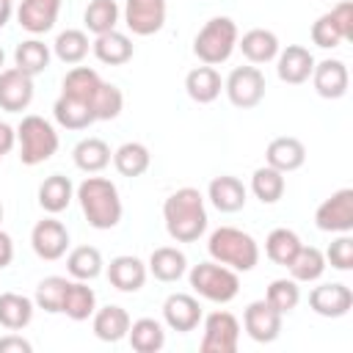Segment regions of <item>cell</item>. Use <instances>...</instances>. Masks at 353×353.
I'll return each mask as SVG.
<instances>
[{
  "label": "cell",
  "mask_w": 353,
  "mask_h": 353,
  "mask_svg": "<svg viewBox=\"0 0 353 353\" xmlns=\"http://www.w3.org/2000/svg\"><path fill=\"white\" fill-rule=\"evenodd\" d=\"M165 232L176 243H196L207 232L204 196L196 188H179L163 201Z\"/></svg>",
  "instance_id": "1"
},
{
  "label": "cell",
  "mask_w": 353,
  "mask_h": 353,
  "mask_svg": "<svg viewBox=\"0 0 353 353\" xmlns=\"http://www.w3.org/2000/svg\"><path fill=\"white\" fill-rule=\"evenodd\" d=\"M77 201H80V210H83L88 226H94L99 232L119 226L124 207H121V199H119V188L110 179L85 176L77 185Z\"/></svg>",
  "instance_id": "2"
},
{
  "label": "cell",
  "mask_w": 353,
  "mask_h": 353,
  "mask_svg": "<svg viewBox=\"0 0 353 353\" xmlns=\"http://www.w3.org/2000/svg\"><path fill=\"white\" fill-rule=\"evenodd\" d=\"M207 251H210V256L215 262H221V265H226V268H232L237 273H248L259 262V245H256V240L248 232L237 229V226H221V229H215L210 234V240H207Z\"/></svg>",
  "instance_id": "3"
},
{
  "label": "cell",
  "mask_w": 353,
  "mask_h": 353,
  "mask_svg": "<svg viewBox=\"0 0 353 353\" xmlns=\"http://www.w3.org/2000/svg\"><path fill=\"white\" fill-rule=\"evenodd\" d=\"M237 39H240V33H237L234 19H229V17H212V19H207L204 28L196 33V39H193V52H196V58H199L201 63L218 66V63L229 61V55H232L234 47H237Z\"/></svg>",
  "instance_id": "4"
},
{
  "label": "cell",
  "mask_w": 353,
  "mask_h": 353,
  "mask_svg": "<svg viewBox=\"0 0 353 353\" xmlns=\"http://www.w3.org/2000/svg\"><path fill=\"white\" fill-rule=\"evenodd\" d=\"M17 143H19V160L25 165H39L58 152V132L44 116L30 113L17 127Z\"/></svg>",
  "instance_id": "5"
},
{
  "label": "cell",
  "mask_w": 353,
  "mask_h": 353,
  "mask_svg": "<svg viewBox=\"0 0 353 353\" xmlns=\"http://www.w3.org/2000/svg\"><path fill=\"white\" fill-rule=\"evenodd\" d=\"M188 279H190V287L201 295V298H207V301H212V303H229V301H234L237 298V292H240V279H237V270H232V268H226V265H221V262H199V265H193L190 268V273H188Z\"/></svg>",
  "instance_id": "6"
},
{
  "label": "cell",
  "mask_w": 353,
  "mask_h": 353,
  "mask_svg": "<svg viewBox=\"0 0 353 353\" xmlns=\"http://www.w3.org/2000/svg\"><path fill=\"white\" fill-rule=\"evenodd\" d=\"M223 91L234 108H240V110L256 108L265 97V74L254 63L251 66H234L229 72V77L223 80Z\"/></svg>",
  "instance_id": "7"
},
{
  "label": "cell",
  "mask_w": 353,
  "mask_h": 353,
  "mask_svg": "<svg viewBox=\"0 0 353 353\" xmlns=\"http://www.w3.org/2000/svg\"><path fill=\"white\" fill-rule=\"evenodd\" d=\"M240 342V323L232 312H210L204 317V334H201V353H234Z\"/></svg>",
  "instance_id": "8"
},
{
  "label": "cell",
  "mask_w": 353,
  "mask_h": 353,
  "mask_svg": "<svg viewBox=\"0 0 353 353\" xmlns=\"http://www.w3.org/2000/svg\"><path fill=\"white\" fill-rule=\"evenodd\" d=\"M314 226L320 232L345 234L353 229V188L334 190L317 210H314Z\"/></svg>",
  "instance_id": "9"
},
{
  "label": "cell",
  "mask_w": 353,
  "mask_h": 353,
  "mask_svg": "<svg viewBox=\"0 0 353 353\" xmlns=\"http://www.w3.org/2000/svg\"><path fill=\"white\" fill-rule=\"evenodd\" d=\"M30 245L39 259L55 262L69 248V229L58 218H41L30 232Z\"/></svg>",
  "instance_id": "10"
},
{
  "label": "cell",
  "mask_w": 353,
  "mask_h": 353,
  "mask_svg": "<svg viewBox=\"0 0 353 353\" xmlns=\"http://www.w3.org/2000/svg\"><path fill=\"white\" fill-rule=\"evenodd\" d=\"M281 312H276L265 298L262 301H251L243 312V328L254 342H273L281 334Z\"/></svg>",
  "instance_id": "11"
},
{
  "label": "cell",
  "mask_w": 353,
  "mask_h": 353,
  "mask_svg": "<svg viewBox=\"0 0 353 353\" xmlns=\"http://www.w3.org/2000/svg\"><path fill=\"white\" fill-rule=\"evenodd\" d=\"M33 102V77L22 69H0V108L8 113H22Z\"/></svg>",
  "instance_id": "12"
},
{
  "label": "cell",
  "mask_w": 353,
  "mask_h": 353,
  "mask_svg": "<svg viewBox=\"0 0 353 353\" xmlns=\"http://www.w3.org/2000/svg\"><path fill=\"white\" fill-rule=\"evenodd\" d=\"M124 22L135 36H152L165 25V0H127Z\"/></svg>",
  "instance_id": "13"
},
{
  "label": "cell",
  "mask_w": 353,
  "mask_h": 353,
  "mask_svg": "<svg viewBox=\"0 0 353 353\" xmlns=\"http://www.w3.org/2000/svg\"><path fill=\"white\" fill-rule=\"evenodd\" d=\"M309 306L320 317H345L353 306V292L347 284L334 281V284H320L309 292Z\"/></svg>",
  "instance_id": "14"
},
{
  "label": "cell",
  "mask_w": 353,
  "mask_h": 353,
  "mask_svg": "<svg viewBox=\"0 0 353 353\" xmlns=\"http://www.w3.org/2000/svg\"><path fill=\"white\" fill-rule=\"evenodd\" d=\"M347 83H350V74H347L345 61H339V58H325V61L314 63V69H312V85L323 99L345 97Z\"/></svg>",
  "instance_id": "15"
},
{
  "label": "cell",
  "mask_w": 353,
  "mask_h": 353,
  "mask_svg": "<svg viewBox=\"0 0 353 353\" xmlns=\"http://www.w3.org/2000/svg\"><path fill=\"white\" fill-rule=\"evenodd\" d=\"M163 320L171 331H179V334H188L193 331L199 323H201V306L193 295L188 292H174L165 298L163 303Z\"/></svg>",
  "instance_id": "16"
},
{
  "label": "cell",
  "mask_w": 353,
  "mask_h": 353,
  "mask_svg": "<svg viewBox=\"0 0 353 353\" xmlns=\"http://www.w3.org/2000/svg\"><path fill=\"white\" fill-rule=\"evenodd\" d=\"M58 14H61V0H22L17 8V22L28 33L39 36L52 30V25L58 22Z\"/></svg>",
  "instance_id": "17"
},
{
  "label": "cell",
  "mask_w": 353,
  "mask_h": 353,
  "mask_svg": "<svg viewBox=\"0 0 353 353\" xmlns=\"http://www.w3.org/2000/svg\"><path fill=\"white\" fill-rule=\"evenodd\" d=\"M276 72H279V80L281 83H290V85H301L312 77V69H314V55L301 47V44H290L287 50H281L276 55Z\"/></svg>",
  "instance_id": "18"
},
{
  "label": "cell",
  "mask_w": 353,
  "mask_h": 353,
  "mask_svg": "<svg viewBox=\"0 0 353 353\" xmlns=\"http://www.w3.org/2000/svg\"><path fill=\"white\" fill-rule=\"evenodd\" d=\"M303 163H306V146L292 135L273 138L268 143V149H265V165H270V168H276L281 174L298 171Z\"/></svg>",
  "instance_id": "19"
},
{
  "label": "cell",
  "mask_w": 353,
  "mask_h": 353,
  "mask_svg": "<svg viewBox=\"0 0 353 353\" xmlns=\"http://www.w3.org/2000/svg\"><path fill=\"white\" fill-rule=\"evenodd\" d=\"M146 265L132 256V254H121L113 256L108 265V281L119 290V292H138L146 284Z\"/></svg>",
  "instance_id": "20"
},
{
  "label": "cell",
  "mask_w": 353,
  "mask_h": 353,
  "mask_svg": "<svg viewBox=\"0 0 353 353\" xmlns=\"http://www.w3.org/2000/svg\"><path fill=\"white\" fill-rule=\"evenodd\" d=\"M245 196H248L245 185L237 176H232V174L215 176L210 182V188H207V199L212 201V207L218 212H237V210H243L245 207Z\"/></svg>",
  "instance_id": "21"
},
{
  "label": "cell",
  "mask_w": 353,
  "mask_h": 353,
  "mask_svg": "<svg viewBox=\"0 0 353 353\" xmlns=\"http://www.w3.org/2000/svg\"><path fill=\"white\" fill-rule=\"evenodd\" d=\"M91 52L97 55L99 63L105 66H124L135 47H132V39L127 33H119V30H108V33H99L91 44Z\"/></svg>",
  "instance_id": "22"
},
{
  "label": "cell",
  "mask_w": 353,
  "mask_h": 353,
  "mask_svg": "<svg viewBox=\"0 0 353 353\" xmlns=\"http://www.w3.org/2000/svg\"><path fill=\"white\" fill-rule=\"evenodd\" d=\"M91 317H94L91 320L94 336L102 339V342H119V339H124L127 331H130V323H132L130 314H127V309L124 306H116V303H108V306L97 309Z\"/></svg>",
  "instance_id": "23"
},
{
  "label": "cell",
  "mask_w": 353,
  "mask_h": 353,
  "mask_svg": "<svg viewBox=\"0 0 353 353\" xmlns=\"http://www.w3.org/2000/svg\"><path fill=\"white\" fill-rule=\"evenodd\" d=\"M185 91H188V97H190L193 102L210 105V102H215V99L221 97L223 80H221V74H218L215 66H207V63H204V66H196V69L188 72V77H185Z\"/></svg>",
  "instance_id": "24"
},
{
  "label": "cell",
  "mask_w": 353,
  "mask_h": 353,
  "mask_svg": "<svg viewBox=\"0 0 353 353\" xmlns=\"http://www.w3.org/2000/svg\"><path fill=\"white\" fill-rule=\"evenodd\" d=\"M146 270H149L157 281L171 284V281H179V279L185 276V270H188V256H185L179 248H174V245H160V248L152 251Z\"/></svg>",
  "instance_id": "25"
},
{
  "label": "cell",
  "mask_w": 353,
  "mask_h": 353,
  "mask_svg": "<svg viewBox=\"0 0 353 353\" xmlns=\"http://www.w3.org/2000/svg\"><path fill=\"white\" fill-rule=\"evenodd\" d=\"M237 47L254 66L268 63L279 55V39L273 30H265V28H251L248 33H243V39H237Z\"/></svg>",
  "instance_id": "26"
},
{
  "label": "cell",
  "mask_w": 353,
  "mask_h": 353,
  "mask_svg": "<svg viewBox=\"0 0 353 353\" xmlns=\"http://www.w3.org/2000/svg\"><path fill=\"white\" fill-rule=\"evenodd\" d=\"M74 199V185L69 176L63 174H50L41 185H39V207L50 215H58L69 207V201Z\"/></svg>",
  "instance_id": "27"
},
{
  "label": "cell",
  "mask_w": 353,
  "mask_h": 353,
  "mask_svg": "<svg viewBox=\"0 0 353 353\" xmlns=\"http://www.w3.org/2000/svg\"><path fill=\"white\" fill-rule=\"evenodd\" d=\"M61 312L74 320V323H83L88 320L94 312H97V295L94 290L88 287V281H69L66 284V292H63V303H61Z\"/></svg>",
  "instance_id": "28"
},
{
  "label": "cell",
  "mask_w": 353,
  "mask_h": 353,
  "mask_svg": "<svg viewBox=\"0 0 353 353\" xmlns=\"http://www.w3.org/2000/svg\"><path fill=\"white\" fill-rule=\"evenodd\" d=\"M72 160H74V165H77L80 171H85V174H99L102 168L110 165L113 152H110V146H108L102 138H83V141L72 149Z\"/></svg>",
  "instance_id": "29"
},
{
  "label": "cell",
  "mask_w": 353,
  "mask_h": 353,
  "mask_svg": "<svg viewBox=\"0 0 353 353\" xmlns=\"http://www.w3.org/2000/svg\"><path fill=\"white\" fill-rule=\"evenodd\" d=\"M127 336H130V345H132L135 353H157L165 345L163 323L154 320V317H141V320L130 323Z\"/></svg>",
  "instance_id": "30"
},
{
  "label": "cell",
  "mask_w": 353,
  "mask_h": 353,
  "mask_svg": "<svg viewBox=\"0 0 353 353\" xmlns=\"http://www.w3.org/2000/svg\"><path fill=\"white\" fill-rule=\"evenodd\" d=\"M99 83H102V77H99L94 69H88V66H74L72 72H66V77H63V83H61V94L69 97V99L85 102V105L91 108V99H94Z\"/></svg>",
  "instance_id": "31"
},
{
  "label": "cell",
  "mask_w": 353,
  "mask_h": 353,
  "mask_svg": "<svg viewBox=\"0 0 353 353\" xmlns=\"http://www.w3.org/2000/svg\"><path fill=\"white\" fill-rule=\"evenodd\" d=\"M287 270H290V279L295 281H317L325 270V254L314 245H303L295 251V256L287 262Z\"/></svg>",
  "instance_id": "32"
},
{
  "label": "cell",
  "mask_w": 353,
  "mask_h": 353,
  "mask_svg": "<svg viewBox=\"0 0 353 353\" xmlns=\"http://www.w3.org/2000/svg\"><path fill=\"white\" fill-rule=\"evenodd\" d=\"M149 163H152V154H149V149L143 146V143H138V141H127V143H121L116 152H113V165H116V171L121 174V176H141V174H146L149 171Z\"/></svg>",
  "instance_id": "33"
},
{
  "label": "cell",
  "mask_w": 353,
  "mask_h": 353,
  "mask_svg": "<svg viewBox=\"0 0 353 353\" xmlns=\"http://www.w3.org/2000/svg\"><path fill=\"white\" fill-rule=\"evenodd\" d=\"M33 320V301L19 292H0V325L19 331Z\"/></svg>",
  "instance_id": "34"
},
{
  "label": "cell",
  "mask_w": 353,
  "mask_h": 353,
  "mask_svg": "<svg viewBox=\"0 0 353 353\" xmlns=\"http://www.w3.org/2000/svg\"><path fill=\"white\" fill-rule=\"evenodd\" d=\"M102 254H99V248H94V245H77V248H72L69 251V256H66V270H69V276L72 279H77V281H91V279H97L99 273H102Z\"/></svg>",
  "instance_id": "35"
},
{
  "label": "cell",
  "mask_w": 353,
  "mask_h": 353,
  "mask_svg": "<svg viewBox=\"0 0 353 353\" xmlns=\"http://www.w3.org/2000/svg\"><path fill=\"white\" fill-rule=\"evenodd\" d=\"M14 66L22 69L25 74L36 77L41 74L47 66H50V47L39 39H28V41H19L17 50H14Z\"/></svg>",
  "instance_id": "36"
},
{
  "label": "cell",
  "mask_w": 353,
  "mask_h": 353,
  "mask_svg": "<svg viewBox=\"0 0 353 353\" xmlns=\"http://www.w3.org/2000/svg\"><path fill=\"white\" fill-rule=\"evenodd\" d=\"M91 50V41L85 36V30H77V28H66L55 36V44H52V52L58 61L63 63H80Z\"/></svg>",
  "instance_id": "37"
},
{
  "label": "cell",
  "mask_w": 353,
  "mask_h": 353,
  "mask_svg": "<svg viewBox=\"0 0 353 353\" xmlns=\"http://www.w3.org/2000/svg\"><path fill=\"white\" fill-rule=\"evenodd\" d=\"M52 116H55V121H58L61 127H66V130H85L88 124L97 121L94 113H91V108H88L85 102L69 99V97H63V94L55 99Z\"/></svg>",
  "instance_id": "38"
},
{
  "label": "cell",
  "mask_w": 353,
  "mask_h": 353,
  "mask_svg": "<svg viewBox=\"0 0 353 353\" xmlns=\"http://www.w3.org/2000/svg\"><path fill=\"white\" fill-rule=\"evenodd\" d=\"M83 22L88 28V33L99 36L108 30H116L119 22V3L116 0H91L83 11Z\"/></svg>",
  "instance_id": "39"
},
{
  "label": "cell",
  "mask_w": 353,
  "mask_h": 353,
  "mask_svg": "<svg viewBox=\"0 0 353 353\" xmlns=\"http://www.w3.org/2000/svg\"><path fill=\"white\" fill-rule=\"evenodd\" d=\"M284 188H287L284 174L276 171V168H270V165L256 168L254 176H251V190H254V196H256L262 204H276V201L284 196Z\"/></svg>",
  "instance_id": "40"
},
{
  "label": "cell",
  "mask_w": 353,
  "mask_h": 353,
  "mask_svg": "<svg viewBox=\"0 0 353 353\" xmlns=\"http://www.w3.org/2000/svg\"><path fill=\"white\" fill-rule=\"evenodd\" d=\"M121 108H124V94H121V88L102 80L99 88H97V94H94V99H91V113H94V119H97V121H110V119H116V116L121 113Z\"/></svg>",
  "instance_id": "41"
},
{
  "label": "cell",
  "mask_w": 353,
  "mask_h": 353,
  "mask_svg": "<svg viewBox=\"0 0 353 353\" xmlns=\"http://www.w3.org/2000/svg\"><path fill=\"white\" fill-rule=\"evenodd\" d=\"M301 248V237L292 232V229H273L270 234H268V240H265V254H268V259L270 262H276V265H284L287 268V262L295 256V251Z\"/></svg>",
  "instance_id": "42"
},
{
  "label": "cell",
  "mask_w": 353,
  "mask_h": 353,
  "mask_svg": "<svg viewBox=\"0 0 353 353\" xmlns=\"http://www.w3.org/2000/svg\"><path fill=\"white\" fill-rule=\"evenodd\" d=\"M265 301L281 312V314H290L298 303H301V287L295 279H273L268 284V292H265Z\"/></svg>",
  "instance_id": "43"
},
{
  "label": "cell",
  "mask_w": 353,
  "mask_h": 353,
  "mask_svg": "<svg viewBox=\"0 0 353 353\" xmlns=\"http://www.w3.org/2000/svg\"><path fill=\"white\" fill-rule=\"evenodd\" d=\"M66 284H69V279H63V276H47V279H41L39 287H36L33 303H36L39 309L50 312V314H58V312H61V303H63Z\"/></svg>",
  "instance_id": "44"
},
{
  "label": "cell",
  "mask_w": 353,
  "mask_h": 353,
  "mask_svg": "<svg viewBox=\"0 0 353 353\" xmlns=\"http://www.w3.org/2000/svg\"><path fill=\"white\" fill-rule=\"evenodd\" d=\"M312 41H314L317 47H323V50H334V47L342 44V33H339V28L334 25V19H331L328 11L314 19V25H312Z\"/></svg>",
  "instance_id": "45"
},
{
  "label": "cell",
  "mask_w": 353,
  "mask_h": 353,
  "mask_svg": "<svg viewBox=\"0 0 353 353\" xmlns=\"http://www.w3.org/2000/svg\"><path fill=\"white\" fill-rule=\"evenodd\" d=\"M325 262H331V268L336 270H353V237L345 232L336 240H331L328 251H325Z\"/></svg>",
  "instance_id": "46"
},
{
  "label": "cell",
  "mask_w": 353,
  "mask_h": 353,
  "mask_svg": "<svg viewBox=\"0 0 353 353\" xmlns=\"http://www.w3.org/2000/svg\"><path fill=\"white\" fill-rule=\"evenodd\" d=\"M331 19H334V25L339 28V33H342V41H353V3H347V0H339L331 11Z\"/></svg>",
  "instance_id": "47"
},
{
  "label": "cell",
  "mask_w": 353,
  "mask_h": 353,
  "mask_svg": "<svg viewBox=\"0 0 353 353\" xmlns=\"http://www.w3.org/2000/svg\"><path fill=\"white\" fill-rule=\"evenodd\" d=\"M33 345L25 339V336H17V334H8L0 339V353H30Z\"/></svg>",
  "instance_id": "48"
},
{
  "label": "cell",
  "mask_w": 353,
  "mask_h": 353,
  "mask_svg": "<svg viewBox=\"0 0 353 353\" xmlns=\"http://www.w3.org/2000/svg\"><path fill=\"white\" fill-rule=\"evenodd\" d=\"M17 146V130L6 121H0V157H6Z\"/></svg>",
  "instance_id": "49"
},
{
  "label": "cell",
  "mask_w": 353,
  "mask_h": 353,
  "mask_svg": "<svg viewBox=\"0 0 353 353\" xmlns=\"http://www.w3.org/2000/svg\"><path fill=\"white\" fill-rule=\"evenodd\" d=\"M11 259H14V240H11V234H8V232H3V229H0V270H3V268H8V265H11Z\"/></svg>",
  "instance_id": "50"
},
{
  "label": "cell",
  "mask_w": 353,
  "mask_h": 353,
  "mask_svg": "<svg viewBox=\"0 0 353 353\" xmlns=\"http://www.w3.org/2000/svg\"><path fill=\"white\" fill-rule=\"evenodd\" d=\"M11 14H14V6H11V0H0V28L11 19Z\"/></svg>",
  "instance_id": "51"
},
{
  "label": "cell",
  "mask_w": 353,
  "mask_h": 353,
  "mask_svg": "<svg viewBox=\"0 0 353 353\" xmlns=\"http://www.w3.org/2000/svg\"><path fill=\"white\" fill-rule=\"evenodd\" d=\"M3 61H6V52H3V47H0V66H3Z\"/></svg>",
  "instance_id": "52"
},
{
  "label": "cell",
  "mask_w": 353,
  "mask_h": 353,
  "mask_svg": "<svg viewBox=\"0 0 353 353\" xmlns=\"http://www.w3.org/2000/svg\"><path fill=\"white\" fill-rule=\"evenodd\" d=\"M0 221H3V204H0Z\"/></svg>",
  "instance_id": "53"
}]
</instances>
